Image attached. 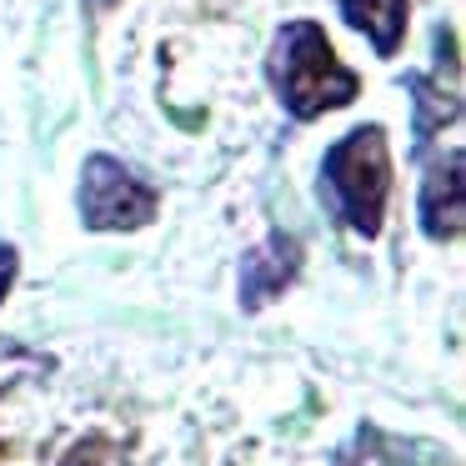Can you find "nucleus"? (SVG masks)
<instances>
[{"label": "nucleus", "instance_id": "obj_1", "mask_svg": "<svg viewBox=\"0 0 466 466\" xmlns=\"http://www.w3.org/2000/svg\"><path fill=\"white\" fill-rule=\"evenodd\" d=\"M386 196H391V146L381 126L341 136L321 161V201L346 231L371 241L386 221Z\"/></svg>", "mask_w": 466, "mask_h": 466}, {"label": "nucleus", "instance_id": "obj_2", "mask_svg": "<svg viewBox=\"0 0 466 466\" xmlns=\"http://www.w3.org/2000/svg\"><path fill=\"white\" fill-rule=\"evenodd\" d=\"M271 86L296 121H316L321 111L351 106L361 81L336 61L331 41L316 21H286L271 46Z\"/></svg>", "mask_w": 466, "mask_h": 466}, {"label": "nucleus", "instance_id": "obj_3", "mask_svg": "<svg viewBox=\"0 0 466 466\" xmlns=\"http://www.w3.org/2000/svg\"><path fill=\"white\" fill-rule=\"evenodd\" d=\"M161 201L156 191L121 166L116 156H91L81 171V221L86 231H136V226L156 221Z\"/></svg>", "mask_w": 466, "mask_h": 466}, {"label": "nucleus", "instance_id": "obj_4", "mask_svg": "<svg viewBox=\"0 0 466 466\" xmlns=\"http://www.w3.org/2000/svg\"><path fill=\"white\" fill-rule=\"evenodd\" d=\"M301 271V241L286 231L266 236L256 251L241 256V311H261L266 301L286 291Z\"/></svg>", "mask_w": 466, "mask_h": 466}, {"label": "nucleus", "instance_id": "obj_5", "mask_svg": "<svg viewBox=\"0 0 466 466\" xmlns=\"http://www.w3.org/2000/svg\"><path fill=\"white\" fill-rule=\"evenodd\" d=\"M461 151H436L426 161V176H421V231L431 241H456L461 236V216H466V201H461Z\"/></svg>", "mask_w": 466, "mask_h": 466}, {"label": "nucleus", "instance_id": "obj_6", "mask_svg": "<svg viewBox=\"0 0 466 466\" xmlns=\"http://www.w3.org/2000/svg\"><path fill=\"white\" fill-rule=\"evenodd\" d=\"M331 466H446V456L426 441H401V436H386L376 426H361L351 446L336 451Z\"/></svg>", "mask_w": 466, "mask_h": 466}, {"label": "nucleus", "instance_id": "obj_7", "mask_svg": "<svg viewBox=\"0 0 466 466\" xmlns=\"http://www.w3.org/2000/svg\"><path fill=\"white\" fill-rule=\"evenodd\" d=\"M341 21L371 41L376 56H396L406 35V0H336Z\"/></svg>", "mask_w": 466, "mask_h": 466}, {"label": "nucleus", "instance_id": "obj_8", "mask_svg": "<svg viewBox=\"0 0 466 466\" xmlns=\"http://www.w3.org/2000/svg\"><path fill=\"white\" fill-rule=\"evenodd\" d=\"M411 96H416V141H426L436 126H456V111H461L456 91L441 96V91H431L421 76H411Z\"/></svg>", "mask_w": 466, "mask_h": 466}, {"label": "nucleus", "instance_id": "obj_9", "mask_svg": "<svg viewBox=\"0 0 466 466\" xmlns=\"http://www.w3.org/2000/svg\"><path fill=\"white\" fill-rule=\"evenodd\" d=\"M46 366H51V361H46L41 351H31V346H21V341H0V396L15 391V386L31 381V376H41Z\"/></svg>", "mask_w": 466, "mask_h": 466}, {"label": "nucleus", "instance_id": "obj_10", "mask_svg": "<svg viewBox=\"0 0 466 466\" xmlns=\"http://www.w3.org/2000/svg\"><path fill=\"white\" fill-rule=\"evenodd\" d=\"M11 281H15V251H11V246H0V301H5Z\"/></svg>", "mask_w": 466, "mask_h": 466}, {"label": "nucleus", "instance_id": "obj_11", "mask_svg": "<svg viewBox=\"0 0 466 466\" xmlns=\"http://www.w3.org/2000/svg\"><path fill=\"white\" fill-rule=\"evenodd\" d=\"M91 5H111V0H91Z\"/></svg>", "mask_w": 466, "mask_h": 466}]
</instances>
